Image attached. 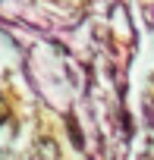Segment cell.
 Returning <instances> with one entry per match:
<instances>
[{
	"instance_id": "6da1fadb",
	"label": "cell",
	"mask_w": 154,
	"mask_h": 160,
	"mask_svg": "<svg viewBox=\"0 0 154 160\" xmlns=\"http://www.w3.org/2000/svg\"><path fill=\"white\" fill-rule=\"evenodd\" d=\"M32 160H60V148H57V141L47 138V135L35 138V144H32Z\"/></svg>"
},
{
	"instance_id": "7a4b0ae2",
	"label": "cell",
	"mask_w": 154,
	"mask_h": 160,
	"mask_svg": "<svg viewBox=\"0 0 154 160\" xmlns=\"http://www.w3.org/2000/svg\"><path fill=\"white\" fill-rule=\"evenodd\" d=\"M138 160H154V154H138Z\"/></svg>"
}]
</instances>
